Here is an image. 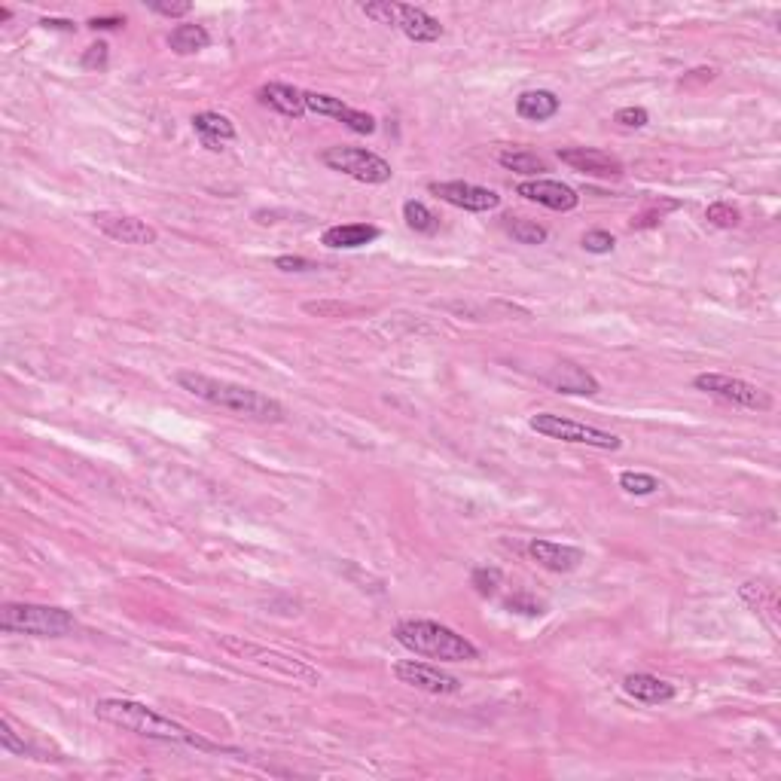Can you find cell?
I'll use <instances>...</instances> for the list:
<instances>
[{
    "instance_id": "cell-22",
    "label": "cell",
    "mask_w": 781,
    "mask_h": 781,
    "mask_svg": "<svg viewBox=\"0 0 781 781\" xmlns=\"http://www.w3.org/2000/svg\"><path fill=\"white\" fill-rule=\"evenodd\" d=\"M257 95H260V101H263L266 107L278 110L281 116L299 119V116H306V113H309V110H306V98H303V92L293 89V86H287V83H266Z\"/></svg>"
},
{
    "instance_id": "cell-31",
    "label": "cell",
    "mask_w": 781,
    "mask_h": 781,
    "mask_svg": "<svg viewBox=\"0 0 781 781\" xmlns=\"http://www.w3.org/2000/svg\"><path fill=\"white\" fill-rule=\"evenodd\" d=\"M0 745H4L7 754H19V757L31 754V745H28L25 739H19V733L13 730V720H10V717L0 720Z\"/></svg>"
},
{
    "instance_id": "cell-3",
    "label": "cell",
    "mask_w": 781,
    "mask_h": 781,
    "mask_svg": "<svg viewBox=\"0 0 781 781\" xmlns=\"http://www.w3.org/2000/svg\"><path fill=\"white\" fill-rule=\"evenodd\" d=\"M394 638L409 653L431 656L440 663H473V659H479V647L473 641L434 620H403L394 626Z\"/></svg>"
},
{
    "instance_id": "cell-16",
    "label": "cell",
    "mask_w": 781,
    "mask_h": 781,
    "mask_svg": "<svg viewBox=\"0 0 781 781\" xmlns=\"http://www.w3.org/2000/svg\"><path fill=\"white\" fill-rule=\"evenodd\" d=\"M528 556L553 574H571L580 568L583 562V550L580 547H568V544H553V540H531L528 544Z\"/></svg>"
},
{
    "instance_id": "cell-28",
    "label": "cell",
    "mask_w": 781,
    "mask_h": 781,
    "mask_svg": "<svg viewBox=\"0 0 781 781\" xmlns=\"http://www.w3.org/2000/svg\"><path fill=\"white\" fill-rule=\"evenodd\" d=\"M739 592H742V598L748 602V608H754V611H760V614H769L772 623H775L778 598H775V589H772V586H763V583H745Z\"/></svg>"
},
{
    "instance_id": "cell-11",
    "label": "cell",
    "mask_w": 781,
    "mask_h": 781,
    "mask_svg": "<svg viewBox=\"0 0 781 781\" xmlns=\"http://www.w3.org/2000/svg\"><path fill=\"white\" fill-rule=\"evenodd\" d=\"M229 653L242 656V659H251V663H260L266 669H272L275 675H287V678H306V681H318L321 675L315 669H309L306 663H299L296 656H284V653H275V650H266L260 644H251V641H238V638H223L220 641Z\"/></svg>"
},
{
    "instance_id": "cell-19",
    "label": "cell",
    "mask_w": 781,
    "mask_h": 781,
    "mask_svg": "<svg viewBox=\"0 0 781 781\" xmlns=\"http://www.w3.org/2000/svg\"><path fill=\"white\" fill-rule=\"evenodd\" d=\"M623 690L626 696L638 699V702H647V705H666L678 696L675 684L656 678V675H647V672H635V675H626L623 678Z\"/></svg>"
},
{
    "instance_id": "cell-32",
    "label": "cell",
    "mask_w": 781,
    "mask_h": 781,
    "mask_svg": "<svg viewBox=\"0 0 781 781\" xmlns=\"http://www.w3.org/2000/svg\"><path fill=\"white\" fill-rule=\"evenodd\" d=\"M583 251H589V254H611L614 251V245H617V238L611 235V232H605V229H589L586 235H583Z\"/></svg>"
},
{
    "instance_id": "cell-12",
    "label": "cell",
    "mask_w": 781,
    "mask_h": 781,
    "mask_svg": "<svg viewBox=\"0 0 781 781\" xmlns=\"http://www.w3.org/2000/svg\"><path fill=\"white\" fill-rule=\"evenodd\" d=\"M92 223H95L107 238H113V242H119V245H132V248L156 245V238H159V232H156L147 220L132 217V214L101 211V214H92Z\"/></svg>"
},
{
    "instance_id": "cell-17",
    "label": "cell",
    "mask_w": 781,
    "mask_h": 781,
    "mask_svg": "<svg viewBox=\"0 0 781 781\" xmlns=\"http://www.w3.org/2000/svg\"><path fill=\"white\" fill-rule=\"evenodd\" d=\"M379 235H382V229L373 226V223H339V226L324 229L321 242L327 248H336V251H354V248L373 245Z\"/></svg>"
},
{
    "instance_id": "cell-7",
    "label": "cell",
    "mask_w": 781,
    "mask_h": 781,
    "mask_svg": "<svg viewBox=\"0 0 781 781\" xmlns=\"http://www.w3.org/2000/svg\"><path fill=\"white\" fill-rule=\"evenodd\" d=\"M370 19H376L379 25H394L403 31V37H409L412 43H434L443 37V25L440 19H434L431 13H425L422 7H409V4H391V0H373V4L360 7Z\"/></svg>"
},
{
    "instance_id": "cell-37",
    "label": "cell",
    "mask_w": 781,
    "mask_h": 781,
    "mask_svg": "<svg viewBox=\"0 0 781 781\" xmlns=\"http://www.w3.org/2000/svg\"><path fill=\"white\" fill-rule=\"evenodd\" d=\"M275 269H281V272H312V269H318V263H312L306 257L284 254V257H275Z\"/></svg>"
},
{
    "instance_id": "cell-27",
    "label": "cell",
    "mask_w": 781,
    "mask_h": 781,
    "mask_svg": "<svg viewBox=\"0 0 781 781\" xmlns=\"http://www.w3.org/2000/svg\"><path fill=\"white\" fill-rule=\"evenodd\" d=\"M507 235H513V242H519V245H544L550 238L547 226H540L537 220H522V217H510Z\"/></svg>"
},
{
    "instance_id": "cell-6",
    "label": "cell",
    "mask_w": 781,
    "mask_h": 781,
    "mask_svg": "<svg viewBox=\"0 0 781 781\" xmlns=\"http://www.w3.org/2000/svg\"><path fill=\"white\" fill-rule=\"evenodd\" d=\"M321 162H324L330 171H339V174L357 180V184H370V187L388 184V180L394 177L391 162H385L379 153L364 150V147H348V144L327 147V150L321 153Z\"/></svg>"
},
{
    "instance_id": "cell-21",
    "label": "cell",
    "mask_w": 781,
    "mask_h": 781,
    "mask_svg": "<svg viewBox=\"0 0 781 781\" xmlns=\"http://www.w3.org/2000/svg\"><path fill=\"white\" fill-rule=\"evenodd\" d=\"M559 107H562V101L550 89H531L516 98V113L522 119H528V123H547V119H553L559 113Z\"/></svg>"
},
{
    "instance_id": "cell-26",
    "label": "cell",
    "mask_w": 781,
    "mask_h": 781,
    "mask_svg": "<svg viewBox=\"0 0 781 781\" xmlns=\"http://www.w3.org/2000/svg\"><path fill=\"white\" fill-rule=\"evenodd\" d=\"M620 489L626 495H635V498H647V495H656L659 489H663V483L653 476V473H641V470H623L620 473Z\"/></svg>"
},
{
    "instance_id": "cell-10",
    "label": "cell",
    "mask_w": 781,
    "mask_h": 781,
    "mask_svg": "<svg viewBox=\"0 0 781 781\" xmlns=\"http://www.w3.org/2000/svg\"><path fill=\"white\" fill-rule=\"evenodd\" d=\"M428 193L443 199L446 205L470 211V214H486V211L501 208V196L495 190L467 184V180H437V184H428Z\"/></svg>"
},
{
    "instance_id": "cell-5",
    "label": "cell",
    "mask_w": 781,
    "mask_h": 781,
    "mask_svg": "<svg viewBox=\"0 0 781 781\" xmlns=\"http://www.w3.org/2000/svg\"><path fill=\"white\" fill-rule=\"evenodd\" d=\"M528 428L547 440H559V443H574V446H592V449H605V452H617L623 449V440L611 431H602L595 425H583L574 422V418H562L553 412H537L528 418Z\"/></svg>"
},
{
    "instance_id": "cell-33",
    "label": "cell",
    "mask_w": 781,
    "mask_h": 781,
    "mask_svg": "<svg viewBox=\"0 0 781 781\" xmlns=\"http://www.w3.org/2000/svg\"><path fill=\"white\" fill-rule=\"evenodd\" d=\"M614 123L623 129H644L650 123V113L644 107H620L614 113Z\"/></svg>"
},
{
    "instance_id": "cell-13",
    "label": "cell",
    "mask_w": 781,
    "mask_h": 781,
    "mask_svg": "<svg viewBox=\"0 0 781 781\" xmlns=\"http://www.w3.org/2000/svg\"><path fill=\"white\" fill-rule=\"evenodd\" d=\"M303 98H306L309 113L339 119V123H345L354 135H373L376 132V119L364 110H354V107L342 104V98H333V95H324V92H303Z\"/></svg>"
},
{
    "instance_id": "cell-38",
    "label": "cell",
    "mask_w": 781,
    "mask_h": 781,
    "mask_svg": "<svg viewBox=\"0 0 781 781\" xmlns=\"http://www.w3.org/2000/svg\"><path fill=\"white\" fill-rule=\"evenodd\" d=\"M306 312H312V315H345L348 309L339 306V303H306Z\"/></svg>"
},
{
    "instance_id": "cell-2",
    "label": "cell",
    "mask_w": 781,
    "mask_h": 781,
    "mask_svg": "<svg viewBox=\"0 0 781 781\" xmlns=\"http://www.w3.org/2000/svg\"><path fill=\"white\" fill-rule=\"evenodd\" d=\"M95 714L113 727H123L129 733H138L144 739H159V742H174V745H187V748H199V751H217L214 742H208L205 736L193 733L190 727L177 724V720L159 714L156 708L135 702V699H98L95 702Z\"/></svg>"
},
{
    "instance_id": "cell-35",
    "label": "cell",
    "mask_w": 781,
    "mask_h": 781,
    "mask_svg": "<svg viewBox=\"0 0 781 781\" xmlns=\"http://www.w3.org/2000/svg\"><path fill=\"white\" fill-rule=\"evenodd\" d=\"M110 46L107 43H92L89 49H86V55H83V68L86 71H104L107 68V52Z\"/></svg>"
},
{
    "instance_id": "cell-40",
    "label": "cell",
    "mask_w": 781,
    "mask_h": 781,
    "mask_svg": "<svg viewBox=\"0 0 781 781\" xmlns=\"http://www.w3.org/2000/svg\"><path fill=\"white\" fill-rule=\"evenodd\" d=\"M40 25L43 28H55V31H74L77 28L74 22H65V19H43Z\"/></svg>"
},
{
    "instance_id": "cell-8",
    "label": "cell",
    "mask_w": 781,
    "mask_h": 781,
    "mask_svg": "<svg viewBox=\"0 0 781 781\" xmlns=\"http://www.w3.org/2000/svg\"><path fill=\"white\" fill-rule=\"evenodd\" d=\"M693 388L702 391V394H711L717 400L724 403H733L739 409H754V412H769L772 409V394L745 382V379H736V376H727V373H699L693 379Z\"/></svg>"
},
{
    "instance_id": "cell-39",
    "label": "cell",
    "mask_w": 781,
    "mask_h": 781,
    "mask_svg": "<svg viewBox=\"0 0 781 781\" xmlns=\"http://www.w3.org/2000/svg\"><path fill=\"white\" fill-rule=\"evenodd\" d=\"M92 31H116V28H123L126 25V19H119V16H110V19H89L86 22Z\"/></svg>"
},
{
    "instance_id": "cell-18",
    "label": "cell",
    "mask_w": 781,
    "mask_h": 781,
    "mask_svg": "<svg viewBox=\"0 0 781 781\" xmlns=\"http://www.w3.org/2000/svg\"><path fill=\"white\" fill-rule=\"evenodd\" d=\"M193 132L202 141V147L211 150V153H217V150H223V144L235 141L232 119L223 116V113H214V110H202V113L193 116Z\"/></svg>"
},
{
    "instance_id": "cell-15",
    "label": "cell",
    "mask_w": 781,
    "mask_h": 781,
    "mask_svg": "<svg viewBox=\"0 0 781 781\" xmlns=\"http://www.w3.org/2000/svg\"><path fill=\"white\" fill-rule=\"evenodd\" d=\"M556 156L571 171H580L589 177H620L626 171L617 156H611L605 150H592V147H562Z\"/></svg>"
},
{
    "instance_id": "cell-9",
    "label": "cell",
    "mask_w": 781,
    "mask_h": 781,
    "mask_svg": "<svg viewBox=\"0 0 781 781\" xmlns=\"http://www.w3.org/2000/svg\"><path fill=\"white\" fill-rule=\"evenodd\" d=\"M394 678L412 690H422L431 696H452L461 690V681L449 672H443L440 666L422 663V659H400L394 663Z\"/></svg>"
},
{
    "instance_id": "cell-29",
    "label": "cell",
    "mask_w": 781,
    "mask_h": 781,
    "mask_svg": "<svg viewBox=\"0 0 781 781\" xmlns=\"http://www.w3.org/2000/svg\"><path fill=\"white\" fill-rule=\"evenodd\" d=\"M501 571L498 568H492V565H479V568H473V574H470V586L483 595V598H492L498 589H501Z\"/></svg>"
},
{
    "instance_id": "cell-4",
    "label": "cell",
    "mask_w": 781,
    "mask_h": 781,
    "mask_svg": "<svg viewBox=\"0 0 781 781\" xmlns=\"http://www.w3.org/2000/svg\"><path fill=\"white\" fill-rule=\"evenodd\" d=\"M0 629L13 635H31V638H65L77 629V620L71 611L55 605L10 602L0 608Z\"/></svg>"
},
{
    "instance_id": "cell-25",
    "label": "cell",
    "mask_w": 781,
    "mask_h": 781,
    "mask_svg": "<svg viewBox=\"0 0 781 781\" xmlns=\"http://www.w3.org/2000/svg\"><path fill=\"white\" fill-rule=\"evenodd\" d=\"M403 220H406V226H409L412 232L434 235V232L440 229V217H437L425 202H415V199H409V202L403 205Z\"/></svg>"
},
{
    "instance_id": "cell-36",
    "label": "cell",
    "mask_w": 781,
    "mask_h": 781,
    "mask_svg": "<svg viewBox=\"0 0 781 781\" xmlns=\"http://www.w3.org/2000/svg\"><path fill=\"white\" fill-rule=\"evenodd\" d=\"M507 608H510V611H519V614H528V617H540V614H547V611H544V605H540V602H534V598H528V595H513L510 602H507Z\"/></svg>"
},
{
    "instance_id": "cell-14",
    "label": "cell",
    "mask_w": 781,
    "mask_h": 781,
    "mask_svg": "<svg viewBox=\"0 0 781 781\" xmlns=\"http://www.w3.org/2000/svg\"><path fill=\"white\" fill-rule=\"evenodd\" d=\"M516 193L528 202H537L544 205L550 211H574L580 205V196L577 190H571L568 184H562V180H550V177H531V180H522V184L516 187Z\"/></svg>"
},
{
    "instance_id": "cell-23",
    "label": "cell",
    "mask_w": 781,
    "mask_h": 781,
    "mask_svg": "<svg viewBox=\"0 0 781 781\" xmlns=\"http://www.w3.org/2000/svg\"><path fill=\"white\" fill-rule=\"evenodd\" d=\"M168 46L171 52L177 55H196L202 49L211 46V34L205 25H196V22H187V25H174L171 34H168Z\"/></svg>"
},
{
    "instance_id": "cell-20",
    "label": "cell",
    "mask_w": 781,
    "mask_h": 781,
    "mask_svg": "<svg viewBox=\"0 0 781 781\" xmlns=\"http://www.w3.org/2000/svg\"><path fill=\"white\" fill-rule=\"evenodd\" d=\"M544 382L559 394H598V382L577 364H556L544 373Z\"/></svg>"
},
{
    "instance_id": "cell-34",
    "label": "cell",
    "mask_w": 781,
    "mask_h": 781,
    "mask_svg": "<svg viewBox=\"0 0 781 781\" xmlns=\"http://www.w3.org/2000/svg\"><path fill=\"white\" fill-rule=\"evenodd\" d=\"M156 16H165V19H184V16H190L193 13V4L190 0H171V4H165V0H150L147 4Z\"/></svg>"
},
{
    "instance_id": "cell-24",
    "label": "cell",
    "mask_w": 781,
    "mask_h": 781,
    "mask_svg": "<svg viewBox=\"0 0 781 781\" xmlns=\"http://www.w3.org/2000/svg\"><path fill=\"white\" fill-rule=\"evenodd\" d=\"M498 162H501L507 171L528 174V177H537V174L547 171V162H544V159H540L537 153H531V150H522V147L501 150V153H498Z\"/></svg>"
},
{
    "instance_id": "cell-1",
    "label": "cell",
    "mask_w": 781,
    "mask_h": 781,
    "mask_svg": "<svg viewBox=\"0 0 781 781\" xmlns=\"http://www.w3.org/2000/svg\"><path fill=\"white\" fill-rule=\"evenodd\" d=\"M174 382L184 388L187 394H193L202 403H211L217 409H226L238 418H248V422H263V425H278L287 418L284 406L248 385H238V382H226V379H214L196 370H180L174 376Z\"/></svg>"
},
{
    "instance_id": "cell-30",
    "label": "cell",
    "mask_w": 781,
    "mask_h": 781,
    "mask_svg": "<svg viewBox=\"0 0 781 781\" xmlns=\"http://www.w3.org/2000/svg\"><path fill=\"white\" fill-rule=\"evenodd\" d=\"M705 220H708L711 226H717V229H733V226L742 223V214H739V208L730 205V202H714V205H708Z\"/></svg>"
}]
</instances>
